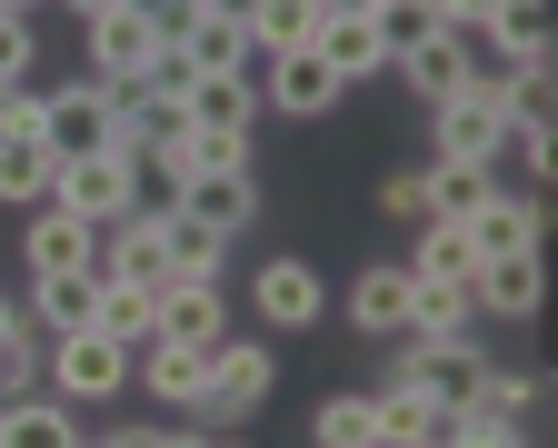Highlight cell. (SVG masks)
<instances>
[{
	"instance_id": "obj_1",
	"label": "cell",
	"mask_w": 558,
	"mask_h": 448,
	"mask_svg": "<svg viewBox=\"0 0 558 448\" xmlns=\"http://www.w3.org/2000/svg\"><path fill=\"white\" fill-rule=\"evenodd\" d=\"M269 389H279L269 339H209V379H199V399H190V428H240Z\"/></svg>"
},
{
	"instance_id": "obj_2",
	"label": "cell",
	"mask_w": 558,
	"mask_h": 448,
	"mask_svg": "<svg viewBox=\"0 0 558 448\" xmlns=\"http://www.w3.org/2000/svg\"><path fill=\"white\" fill-rule=\"evenodd\" d=\"M40 389L50 399H130V349L100 339V329H70V339H40Z\"/></svg>"
},
{
	"instance_id": "obj_3",
	"label": "cell",
	"mask_w": 558,
	"mask_h": 448,
	"mask_svg": "<svg viewBox=\"0 0 558 448\" xmlns=\"http://www.w3.org/2000/svg\"><path fill=\"white\" fill-rule=\"evenodd\" d=\"M499 130H509V110H499V70H469L449 100H429L439 160H488V149H499Z\"/></svg>"
},
{
	"instance_id": "obj_4",
	"label": "cell",
	"mask_w": 558,
	"mask_h": 448,
	"mask_svg": "<svg viewBox=\"0 0 558 448\" xmlns=\"http://www.w3.org/2000/svg\"><path fill=\"white\" fill-rule=\"evenodd\" d=\"M40 140H50V160H100V149H120V100L100 81H60L40 110Z\"/></svg>"
},
{
	"instance_id": "obj_5",
	"label": "cell",
	"mask_w": 558,
	"mask_h": 448,
	"mask_svg": "<svg viewBox=\"0 0 558 448\" xmlns=\"http://www.w3.org/2000/svg\"><path fill=\"white\" fill-rule=\"evenodd\" d=\"M50 199H60L70 219H90V230H110V219H130V209H140V170H130V149H100V160H60Z\"/></svg>"
},
{
	"instance_id": "obj_6",
	"label": "cell",
	"mask_w": 558,
	"mask_h": 448,
	"mask_svg": "<svg viewBox=\"0 0 558 448\" xmlns=\"http://www.w3.org/2000/svg\"><path fill=\"white\" fill-rule=\"evenodd\" d=\"M250 319L259 329H310V319H329V279L310 259H259L250 269Z\"/></svg>"
},
{
	"instance_id": "obj_7",
	"label": "cell",
	"mask_w": 558,
	"mask_h": 448,
	"mask_svg": "<svg viewBox=\"0 0 558 448\" xmlns=\"http://www.w3.org/2000/svg\"><path fill=\"white\" fill-rule=\"evenodd\" d=\"M81 50H90V81L100 90H130L140 81V70H150V50H170L150 21H140L130 11V0H120V11H100V21H81Z\"/></svg>"
},
{
	"instance_id": "obj_8",
	"label": "cell",
	"mask_w": 558,
	"mask_h": 448,
	"mask_svg": "<svg viewBox=\"0 0 558 448\" xmlns=\"http://www.w3.org/2000/svg\"><path fill=\"white\" fill-rule=\"evenodd\" d=\"M250 81H259V110H279V120H329V110L349 100L329 70H319V50H279V60L250 70Z\"/></svg>"
},
{
	"instance_id": "obj_9",
	"label": "cell",
	"mask_w": 558,
	"mask_h": 448,
	"mask_svg": "<svg viewBox=\"0 0 558 448\" xmlns=\"http://www.w3.org/2000/svg\"><path fill=\"white\" fill-rule=\"evenodd\" d=\"M469 379H478V329L469 339H409L399 349V389H418L429 409H459Z\"/></svg>"
},
{
	"instance_id": "obj_10",
	"label": "cell",
	"mask_w": 558,
	"mask_h": 448,
	"mask_svg": "<svg viewBox=\"0 0 558 448\" xmlns=\"http://www.w3.org/2000/svg\"><path fill=\"white\" fill-rule=\"evenodd\" d=\"M310 50H319V70H329L339 90H349V81H389V50H379V21H369V11H319Z\"/></svg>"
},
{
	"instance_id": "obj_11",
	"label": "cell",
	"mask_w": 558,
	"mask_h": 448,
	"mask_svg": "<svg viewBox=\"0 0 558 448\" xmlns=\"http://www.w3.org/2000/svg\"><path fill=\"white\" fill-rule=\"evenodd\" d=\"M90 259H100V230H90V219H70L60 199H40L31 230H21V269L31 279H60V269H90Z\"/></svg>"
},
{
	"instance_id": "obj_12",
	"label": "cell",
	"mask_w": 558,
	"mask_h": 448,
	"mask_svg": "<svg viewBox=\"0 0 558 448\" xmlns=\"http://www.w3.org/2000/svg\"><path fill=\"white\" fill-rule=\"evenodd\" d=\"M459 230H469V250H478V259H509V250H548V219H538V199H529V190H488V199L459 219Z\"/></svg>"
},
{
	"instance_id": "obj_13",
	"label": "cell",
	"mask_w": 558,
	"mask_h": 448,
	"mask_svg": "<svg viewBox=\"0 0 558 448\" xmlns=\"http://www.w3.org/2000/svg\"><path fill=\"white\" fill-rule=\"evenodd\" d=\"M180 219H199V230H220V240H240L250 219H259V180H250V170H190V180H180Z\"/></svg>"
},
{
	"instance_id": "obj_14",
	"label": "cell",
	"mask_w": 558,
	"mask_h": 448,
	"mask_svg": "<svg viewBox=\"0 0 558 448\" xmlns=\"http://www.w3.org/2000/svg\"><path fill=\"white\" fill-rule=\"evenodd\" d=\"M21 319L40 339H70V329H90L100 319V269H60V279H31L21 289Z\"/></svg>"
},
{
	"instance_id": "obj_15",
	"label": "cell",
	"mask_w": 558,
	"mask_h": 448,
	"mask_svg": "<svg viewBox=\"0 0 558 448\" xmlns=\"http://www.w3.org/2000/svg\"><path fill=\"white\" fill-rule=\"evenodd\" d=\"M150 319H160V339L209 349V339H230V299H220V279H170V289H150Z\"/></svg>"
},
{
	"instance_id": "obj_16",
	"label": "cell",
	"mask_w": 558,
	"mask_h": 448,
	"mask_svg": "<svg viewBox=\"0 0 558 448\" xmlns=\"http://www.w3.org/2000/svg\"><path fill=\"white\" fill-rule=\"evenodd\" d=\"M90 269H100V279H130V289H160V279H170V259H160V209H130V219H110Z\"/></svg>"
},
{
	"instance_id": "obj_17",
	"label": "cell",
	"mask_w": 558,
	"mask_h": 448,
	"mask_svg": "<svg viewBox=\"0 0 558 448\" xmlns=\"http://www.w3.org/2000/svg\"><path fill=\"white\" fill-rule=\"evenodd\" d=\"M538 299H548V279H538V250L478 259V279H469V310H478V319H538Z\"/></svg>"
},
{
	"instance_id": "obj_18",
	"label": "cell",
	"mask_w": 558,
	"mask_h": 448,
	"mask_svg": "<svg viewBox=\"0 0 558 448\" xmlns=\"http://www.w3.org/2000/svg\"><path fill=\"white\" fill-rule=\"evenodd\" d=\"M180 120H190V130H220V140H250V130H259V81H250V70H220V81H190Z\"/></svg>"
},
{
	"instance_id": "obj_19",
	"label": "cell",
	"mask_w": 558,
	"mask_h": 448,
	"mask_svg": "<svg viewBox=\"0 0 558 448\" xmlns=\"http://www.w3.org/2000/svg\"><path fill=\"white\" fill-rule=\"evenodd\" d=\"M199 379H209V349H190V339H150V349H130V389H150V399H170V409H190Z\"/></svg>"
},
{
	"instance_id": "obj_20",
	"label": "cell",
	"mask_w": 558,
	"mask_h": 448,
	"mask_svg": "<svg viewBox=\"0 0 558 448\" xmlns=\"http://www.w3.org/2000/svg\"><path fill=\"white\" fill-rule=\"evenodd\" d=\"M469 70H478V60H469V40H459V31H429L418 50H399V60H389V81H409L418 100H449Z\"/></svg>"
},
{
	"instance_id": "obj_21",
	"label": "cell",
	"mask_w": 558,
	"mask_h": 448,
	"mask_svg": "<svg viewBox=\"0 0 558 448\" xmlns=\"http://www.w3.org/2000/svg\"><path fill=\"white\" fill-rule=\"evenodd\" d=\"M349 329H369V339H409V269H360L349 279Z\"/></svg>"
},
{
	"instance_id": "obj_22",
	"label": "cell",
	"mask_w": 558,
	"mask_h": 448,
	"mask_svg": "<svg viewBox=\"0 0 558 448\" xmlns=\"http://www.w3.org/2000/svg\"><path fill=\"white\" fill-rule=\"evenodd\" d=\"M199 81H220V70H259V50H250V21H230V11H199L190 21V40H170Z\"/></svg>"
},
{
	"instance_id": "obj_23",
	"label": "cell",
	"mask_w": 558,
	"mask_h": 448,
	"mask_svg": "<svg viewBox=\"0 0 558 448\" xmlns=\"http://www.w3.org/2000/svg\"><path fill=\"white\" fill-rule=\"evenodd\" d=\"M0 448H81V419H70V399H50V389L0 399Z\"/></svg>"
},
{
	"instance_id": "obj_24",
	"label": "cell",
	"mask_w": 558,
	"mask_h": 448,
	"mask_svg": "<svg viewBox=\"0 0 558 448\" xmlns=\"http://www.w3.org/2000/svg\"><path fill=\"white\" fill-rule=\"evenodd\" d=\"M478 31L499 40V70H519V60H558V31H548V0H499V11H488Z\"/></svg>"
},
{
	"instance_id": "obj_25",
	"label": "cell",
	"mask_w": 558,
	"mask_h": 448,
	"mask_svg": "<svg viewBox=\"0 0 558 448\" xmlns=\"http://www.w3.org/2000/svg\"><path fill=\"white\" fill-rule=\"evenodd\" d=\"M409 279H449V289L478 279V250H469L459 219H418V240H409Z\"/></svg>"
},
{
	"instance_id": "obj_26",
	"label": "cell",
	"mask_w": 558,
	"mask_h": 448,
	"mask_svg": "<svg viewBox=\"0 0 558 448\" xmlns=\"http://www.w3.org/2000/svg\"><path fill=\"white\" fill-rule=\"evenodd\" d=\"M418 190H429V219H469L488 190H499V160H429Z\"/></svg>"
},
{
	"instance_id": "obj_27",
	"label": "cell",
	"mask_w": 558,
	"mask_h": 448,
	"mask_svg": "<svg viewBox=\"0 0 558 448\" xmlns=\"http://www.w3.org/2000/svg\"><path fill=\"white\" fill-rule=\"evenodd\" d=\"M160 259H170V279H220L230 240L199 230V219H180V209H160ZM170 279H160V289H170Z\"/></svg>"
},
{
	"instance_id": "obj_28",
	"label": "cell",
	"mask_w": 558,
	"mask_h": 448,
	"mask_svg": "<svg viewBox=\"0 0 558 448\" xmlns=\"http://www.w3.org/2000/svg\"><path fill=\"white\" fill-rule=\"evenodd\" d=\"M310 448H379V399L369 389H339L310 409Z\"/></svg>"
},
{
	"instance_id": "obj_29",
	"label": "cell",
	"mask_w": 558,
	"mask_h": 448,
	"mask_svg": "<svg viewBox=\"0 0 558 448\" xmlns=\"http://www.w3.org/2000/svg\"><path fill=\"white\" fill-rule=\"evenodd\" d=\"M478 310H469V289L449 279H409V339H469Z\"/></svg>"
},
{
	"instance_id": "obj_30",
	"label": "cell",
	"mask_w": 558,
	"mask_h": 448,
	"mask_svg": "<svg viewBox=\"0 0 558 448\" xmlns=\"http://www.w3.org/2000/svg\"><path fill=\"white\" fill-rule=\"evenodd\" d=\"M50 180H60L50 140H0V209H40Z\"/></svg>"
},
{
	"instance_id": "obj_31",
	"label": "cell",
	"mask_w": 558,
	"mask_h": 448,
	"mask_svg": "<svg viewBox=\"0 0 558 448\" xmlns=\"http://www.w3.org/2000/svg\"><path fill=\"white\" fill-rule=\"evenodd\" d=\"M369 399H379V448H429V438H439V419H449V409H429V399L399 389V379H389V389H369Z\"/></svg>"
},
{
	"instance_id": "obj_32",
	"label": "cell",
	"mask_w": 558,
	"mask_h": 448,
	"mask_svg": "<svg viewBox=\"0 0 558 448\" xmlns=\"http://www.w3.org/2000/svg\"><path fill=\"white\" fill-rule=\"evenodd\" d=\"M100 339H120V349H150L160 339V319H150V289H130V279H100V319H90Z\"/></svg>"
},
{
	"instance_id": "obj_33",
	"label": "cell",
	"mask_w": 558,
	"mask_h": 448,
	"mask_svg": "<svg viewBox=\"0 0 558 448\" xmlns=\"http://www.w3.org/2000/svg\"><path fill=\"white\" fill-rule=\"evenodd\" d=\"M459 409H478V419H529V409H538V379H529V368L478 359V379H469V399H459Z\"/></svg>"
},
{
	"instance_id": "obj_34",
	"label": "cell",
	"mask_w": 558,
	"mask_h": 448,
	"mask_svg": "<svg viewBox=\"0 0 558 448\" xmlns=\"http://www.w3.org/2000/svg\"><path fill=\"white\" fill-rule=\"evenodd\" d=\"M310 31H319V0H259V11H250V50H259V60L310 50Z\"/></svg>"
},
{
	"instance_id": "obj_35",
	"label": "cell",
	"mask_w": 558,
	"mask_h": 448,
	"mask_svg": "<svg viewBox=\"0 0 558 448\" xmlns=\"http://www.w3.org/2000/svg\"><path fill=\"white\" fill-rule=\"evenodd\" d=\"M429 448H529V419H478V409H449Z\"/></svg>"
},
{
	"instance_id": "obj_36",
	"label": "cell",
	"mask_w": 558,
	"mask_h": 448,
	"mask_svg": "<svg viewBox=\"0 0 558 448\" xmlns=\"http://www.w3.org/2000/svg\"><path fill=\"white\" fill-rule=\"evenodd\" d=\"M369 21H379V50H389V60H399V50H418V40L439 31V11H429V0H379Z\"/></svg>"
},
{
	"instance_id": "obj_37",
	"label": "cell",
	"mask_w": 558,
	"mask_h": 448,
	"mask_svg": "<svg viewBox=\"0 0 558 448\" xmlns=\"http://www.w3.org/2000/svg\"><path fill=\"white\" fill-rule=\"evenodd\" d=\"M40 389V329L21 319L11 339H0V399H31Z\"/></svg>"
},
{
	"instance_id": "obj_38",
	"label": "cell",
	"mask_w": 558,
	"mask_h": 448,
	"mask_svg": "<svg viewBox=\"0 0 558 448\" xmlns=\"http://www.w3.org/2000/svg\"><path fill=\"white\" fill-rule=\"evenodd\" d=\"M40 110H50V90L0 81V140H40Z\"/></svg>"
},
{
	"instance_id": "obj_39",
	"label": "cell",
	"mask_w": 558,
	"mask_h": 448,
	"mask_svg": "<svg viewBox=\"0 0 558 448\" xmlns=\"http://www.w3.org/2000/svg\"><path fill=\"white\" fill-rule=\"evenodd\" d=\"M379 219H399V230H418V219H429V190H418V170H389V180H379Z\"/></svg>"
},
{
	"instance_id": "obj_40",
	"label": "cell",
	"mask_w": 558,
	"mask_h": 448,
	"mask_svg": "<svg viewBox=\"0 0 558 448\" xmlns=\"http://www.w3.org/2000/svg\"><path fill=\"white\" fill-rule=\"evenodd\" d=\"M31 60H40V40H31V11H0V81H31Z\"/></svg>"
},
{
	"instance_id": "obj_41",
	"label": "cell",
	"mask_w": 558,
	"mask_h": 448,
	"mask_svg": "<svg viewBox=\"0 0 558 448\" xmlns=\"http://www.w3.org/2000/svg\"><path fill=\"white\" fill-rule=\"evenodd\" d=\"M90 448H209V428H110Z\"/></svg>"
},
{
	"instance_id": "obj_42",
	"label": "cell",
	"mask_w": 558,
	"mask_h": 448,
	"mask_svg": "<svg viewBox=\"0 0 558 448\" xmlns=\"http://www.w3.org/2000/svg\"><path fill=\"white\" fill-rule=\"evenodd\" d=\"M60 11H70V21H100V11H120V0H60Z\"/></svg>"
},
{
	"instance_id": "obj_43",
	"label": "cell",
	"mask_w": 558,
	"mask_h": 448,
	"mask_svg": "<svg viewBox=\"0 0 558 448\" xmlns=\"http://www.w3.org/2000/svg\"><path fill=\"white\" fill-rule=\"evenodd\" d=\"M11 329H21V299H11V289H0V339H11Z\"/></svg>"
},
{
	"instance_id": "obj_44",
	"label": "cell",
	"mask_w": 558,
	"mask_h": 448,
	"mask_svg": "<svg viewBox=\"0 0 558 448\" xmlns=\"http://www.w3.org/2000/svg\"><path fill=\"white\" fill-rule=\"evenodd\" d=\"M199 11H230V21H250V11H259V0H199Z\"/></svg>"
},
{
	"instance_id": "obj_45",
	"label": "cell",
	"mask_w": 558,
	"mask_h": 448,
	"mask_svg": "<svg viewBox=\"0 0 558 448\" xmlns=\"http://www.w3.org/2000/svg\"><path fill=\"white\" fill-rule=\"evenodd\" d=\"M319 11H379V0H319Z\"/></svg>"
},
{
	"instance_id": "obj_46",
	"label": "cell",
	"mask_w": 558,
	"mask_h": 448,
	"mask_svg": "<svg viewBox=\"0 0 558 448\" xmlns=\"http://www.w3.org/2000/svg\"><path fill=\"white\" fill-rule=\"evenodd\" d=\"M209 448H250V438H220V428H209Z\"/></svg>"
},
{
	"instance_id": "obj_47",
	"label": "cell",
	"mask_w": 558,
	"mask_h": 448,
	"mask_svg": "<svg viewBox=\"0 0 558 448\" xmlns=\"http://www.w3.org/2000/svg\"><path fill=\"white\" fill-rule=\"evenodd\" d=\"M81 448H90V438H81Z\"/></svg>"
}]
</instances>
